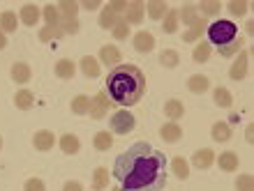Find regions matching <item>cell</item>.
<instances>
[{"mask_svg":"<svg viewBox=\"0 0 254 191\" xmlns=\"http://www.w3.org/2000/svg\"><path fill=\"white\" fill-rule=\"evenodd\" d=\"M79 7L88 9V12H93V9H97V7H100V2H97V0H86V2H81Z\"/></svg>","mask_w":254,"mask_h":191,"instance_id":"c3c4849f","label":"cell"},{"mask_svg":"<svg viewBox=\"0 0 254 191\" xmlns=\"http://www.w3.org/2000/svg\"><path fill=\"white\" fill-rule=\"evenodd\" d=\"M33 104H35V95L30 90H19V93L14 95V106L19 111H28Z\"/></svg>","mask_w":254,"mask_h":191,"instance_id":"cb8c5ba5","label":"cell"},{"mask_svg":"<svg viewBox=\"0 0 254 191\" xmlns=\"http://www.w3.org/2000/svg\"><path fill=\"white\" fill-rule=\"evenodd\" d=\"M236 189H238V191H254L252 175H241V178L236 180Z\"/></svg>","mask_w":254,"mask_h":191,"instance_id":"7bdbcfd3","label":"cell"},{"mask_svg":"<svg viewBox=\"0 0 254 191\" xmlns=\"http://www.w3.org/2000/svg\"><path fill=\"white\" fill-rule=\"evenodd\" d=\"M79 2H72V0H63L58 2V12H61V21H72L76 19V14H79Z\"/></svg>","mask_w":254,"mask_h":191,"instance_id":"d6986e66","label":"cell"},{"mask_svg":"<svg viewBox=\"0 0 254 191\" xmlns=\"http://www.w3.org/2000/svg\"><path fill=\"white\" fill-rule=\"evenodd\" d=\"M12 81H16V83H28V81H30V67H28L26 62H14Z\"/></svg>","mask_w":254,"mask_h":191,"instance_id":"4316f807","label":"cell"},{"mask_svg":"<svg viewBox=\"0 0 254 191\" xmlns=\"http://www.w3.org/2000/svg\"><path fill=\"white\" fill-rule=\"evenodd\" d=\"M81 72L86 74L88 79H97L100 72H102L100 60L93 58V55H83V58H81Z\"/></svg>","mask_w":254,"mask_h":191,"instance_id":"4fadbf2b","label":"cell"},{"mask_svg":"<svg viewBox=\"0 0 254 191\" xmlns=\"http://www.w3.org/2000/svg\"><path fill=\"white\" fill-rule=\"evenodd\" d=\"M111 33H114V37L116 40H127V35H129V26H127L125 21H118V23H116V28L114 30H111Z\"/></svg>","mask_w":254,"mask_h":191,"instance_id":"ee69618b","label":"cell"},{"mask_svg":"<svg viewBox=\"0 0 254 191\" xmlns=\"http://www.w3.org/2000/svg\"><path fill=\"white\" fill-rule=\"evenodd\" d=\"M148 90V79L136 65H118L107 76V95L118 106L139 104Z\"/></svg>","mask_w":254,"mask_h":191,"instance_id":"7a4b0ae2","label":"cell"},{"mask_svg":"<svg viewBox=\"0 0 254 191\" xmlns=\"http://www.w3.org/2000/svg\"><path fill=\"white\" fill-rule=\"evenodd\" d=\"M63 30H61V26H56V28H51V26H44L40 30V42H49V40H58V37H63Z\"/></svg>","mask_w":254,"mask_h":191,"instance_id":"ab89813d","label":"cell"},{"mask_svg":"<svg viewBox=\"0 0 254 191\" xmlns=\"http://www.w3.org/2000/svg\"><path fill=\"white\" fill-rule=\"evenodd\" d=\"M5 47H7V37H5V33L0 30V51H2Z\"/></svg>","mask_w":254,"mask_h":191,"instance_id":"681fc988","label":"cell"},{"mask_svg":"<svg viewBox=\"0 0 254 191\" xmlns=\"http://www.w3.org/2000/svg\"><path fill=\"white\" fill-rule=\"evenodd\" d=\"M93 145H95V150H111V145H114V136H111V132H97L93 136Z\"/></svg>","mask_w":254,"mask_h":191,"instance_id":"83f0119b","label":"cell"},{"mask_svg":"<svg viewBox=\"0 0 254 191\" xmlns=\"http://www.w3.org/2000/svg\"><path fill=\"white\" fill-rule=\"evenodd\" d=\"M74 72H76V67H74V60L69 58H63L61 62H56V76L58 79H74Z\"/></svg>","mask_w":254,"mask_h":191,"instance_id":"44dd1931","label":"cell"},{"mask_svg":"<svg viewBox=\"0 0 254 191\" xmlns=\"http://www.w3.org/2000/svg\"><path fill=\"white\" fill-rule=\"evenodd\" d=\"M248 67H250V51L245 48V51H241V55L236 58L234 65H231L229 76H231L234 81H243L245 79V74H248Z\"/></svg>","mask_w":254,"mask_h":191,"instance_id":"8992f818","label":"cell"},{"mask_svg":"<svg viewBox=\"0 0 254 191\" xmlns=\"http://www.w3.org/2000/svg\"><path fill=\"white\" fill-rule=\"evenodd\" d=\"M127 5H129V2H127V0H111V2H109V9H111V12L116 14V16H121L123 12H127Z\"/></svg>","mask_w":254,"mask_h":191,"instance_id":"f6af8a7d","label":"cell"},{"mask_svg":"<svg viewBox=\"0 0 254 191\" xmlns=\"http://www.w3.org/2000/svg\"><path fill=\"white\" fill-rule=\"evenodd\" d=\"M178 19H183L185 21V26H192L194 21L199 19V16H196V5H183L181 9H178Z\"/></svg>","mask_w":254,"mask_h":191,"instance_id":"74e56055","label":"cell"},{"mask_svg":"<svg viewBox=\"0 0 254 191\" xmlns=\"http://www.w3.org/2000/svg\"><path fill=\"white\" fill-rule=\"evenodd\" d=\"M243 44H245V42H243V37H236L234 42H229L227 47H220V55H222V58H231V55H236V53L241 51Z\"/></svg>","mask_w":254,"mask_h":191,"instance_id":"f35d334b","label":"cell"},{"mask_svg":"<svg viewBox=\"0 0 254 191\" xmlns=\"http://www.w3.org/2000/svg\"><path fill=\"white\" fill-rule=\"evenodd\" d=\"M210 88V81H208V76H203V74H192L188 81V90L194 95H203Z\"/></svg>","mask_w":254,"mask_h":191,"instance_id":"5bb4252c","label":"cell"},{"mask_svg":"<svg viewBox=\"0 0 254 191\" xmlns=\"http://www.w3.org/2000/svg\"><path fill=\"white\" fill-rule=\"evenodd\" d=\"M227 7H229V12L234 14V16H243V14L248 12L250 2H245V0H243V2H241V0H234V2H229Z\"/></svg>","mask_w":254,"mask_h":191,"instance_id":"b9f144b4","label":"cell"},{"mask_svg":"<svg viewBox=\"0 0 254 191\" xmlns=\"http://www.w3.org/2000/svg\"><path fill=\"white\" fill-rule=\"evenodd\" d=\"M111 99H109V95H107V90H100V93L93 97V101H90V118L93 120H102L104 115L109 113V108H111Z\"/></svg>","mask_w":254,"mask_h":191,"instance_id":"5b68a950","label":"cell"},{"mask_svg":"<svg viewBox=\"0 0 254 191\" xmlns=\"http://www.w3.org/2000/svg\"><path fill=\"white\" fill-rule=\"evenodd\" d=\"M118 21H121V16H116V14L111 12L109 7H104V9H102V14H100V26L104 28V30H114Z\"/></svg>","mask_w":254,"mask_h":191,"instance_id":"836d02e7","label":"cell"},{"mask_svg":"<svg viewBox=\"0 0 254 191\" xmlns=\"http://www.w3.org/2000/svg\"><path fill=\"white\" fill-rule=\"evenodd\" d=\"M213 99H215V106H220V108H231V104H234V97H231V93L227 88H215Z\"/></svg>","mask_w":254,"mask_h":191,"instance_id":"484cf974","label":"cell"},{"mask_svg":"<svg viewBox=\"0 0 254 191\" xmlns=\"http://www.w3.org/2000/svg\"><path fill=\"white\" fill-rule=\"evenodd\" d=\"M61 150L65 154H76L81 150V141L79 136H74V134H63L61 136Z\"/></svg>","mask_w":254,"mask_h":191,"instance_id":"ac0fdd59","label":"cell"},{"mask_svg":"<svg viewBox=\"0 0 254 191\" xmlns=\"http://www.w3.org/2000/svg\"><path fill=\"white\" fill-rule=\"evenodd\" d=\"M206 30H208L210 44H217V47H227L229 42H234L236 37H238V26H236L234 21H227V19L215 21Z\"/></svg>","mask_w":254,"mask_h":191,"instance_id":"3957f363","label":"cell"},{"mask_svg":"<svg viewBox=\"0 0 254 191\" xmlns=\"http://www.w3.org/2000/svg\"><path fill=\"white\" fill-rule=\"evenodd\" d=\"M171 173L178 180H188L190 178V164L183 157H174L171 159Z\"/></svg>","mask_w":254,"mask_h":191,"instance_id":"d4e9b609","label":"cell"},{"mask_svg":"<svg viewBox=\"0 0 254 191\" xmlns=\"http://www.w3.org/2000/svg\"><path fill=\"white\" fill-rule=\"evenodd\" d=\"M40 16H42V12L37 9V5H33V2L23 5L21 7V12H19V19L23 21V26H37Z\"/></svg>","mask_w":254,"mask_h":191,"instance_id":"8fae6325","label":"cell"},{"mask_svg":"<svg viewBox=\"0 0 254 191\" xmlns=\"http://www.w3.org/2000/svg\"><path fill=\"white\" fill-rule=\"evenodd\" d=\"M0 147H2V136H0Z\"/></svg>","mask_w":254,"mask_h":191,"instance_id":"f5cc1de1","label":"cell"},{"mask_svg":"<svg viewBox=\"0 0 254 191\" xmlns=\"http://www.w3.org/2000/svg\"><path fill=\"white\" fill-rule=\"evenodd\" d=\"M206 28H208V23H206V19H203V16H201V19H196L192 26H190L188 33L183 35V42H196L201 35H203V30H206Z\"/></svg>","mask_w":254,"mask_h":191,"instance_id":"ffe728a7","label":"cell"},{"mask_svg":"<svg viewBox=\"0 0 254 191\" xmlns=\"http://www.w3.org/2000/svg\"><path fill=\"white\" fill-rule=\"evenodd\" d=\"M215 161V152L210 150V147H203V150H196L192 154V164L196 166V168H201V171H206V168H210Z\"/></svg>","mask_w":254,"mask_h":191,"instance_id":"30bf717a","label":"cell"},{"mask_svg":"<svg viewBox=\"0 0 254 191\" xmlns=\"http://www.w3.org/2000/svg\"><path fill=\"white\" fill-rule=\"evenodd\" d=\"M109 185V171L104 168V166H100V168H95L93 173V191H104Z\"/></svg>","mask_w":254,"mask_h":191,"instance_id":"f1b7e54d","label":"cell"},{"mask_svg":"<svg viewBox=\"0 0 254 191\" xmlns=\"http://www.w3.org/2000/svg\"><path fill=\"white\" fill-rule=\"evenodd\" d=\"M100 65H107L109 69H114V67L121 65V51L116 47H111V44H107V47L100 48Z\"/></svg>","mask_w":254,"mask_h":191,"instance_id":"9c48e42d","label":"cell"},{"mask_svg":"<svg viewBox=\"0 0 254 191\" xmlns=\"http://www.w3.org/2000/svg\"><path fill=\"white\" fill-rule=\"evenodd\" d=\"M222 9V2L220 0H203L201 5H196V12L203 14V19L206 16H215V14Z\"/></svg>","mask_w":254,"mask_h":191,"instance_id":"d6a6232c","label":"cell"},{"mask_svg":"<svg viewBox=\"0 0 254 191\" xmlns=\"http://www.w3.org/2000/svg\"><path fill=\"white\" fill-rule=\"evenodd\" d=\"M42 16H44V21H47V26H51V28L61 26V12H58V5H44Z\"/></svg>","mask_w":254,"mask_h":191,"instance_id":"1f68e13d","label":"cell"},{"mask_svg":"<svg viewBox=\"0 0 254 191\" xmlns=\"http://www.w3.org/2000/svg\"><path fill=\"white\" fill-rule=\"evenodd\" d=\"M143 14H146V2H141V0H134V2H129L127 5V12H125V23L129 26H139L141 21H143Z\"/></svg>","mask_w":254,"mask_h":191,"instance_id":"52a82bcc","label":"cell"},{"mask_svg":"<svg viewBox=\"0 0 254 191\" xmlns=\"http://www.w3.org/2000/svg\"><path fill=\"white\" fill-rule=\"evenodd\" d=\"M72 111L76 113V115H86V113L90 111V99H88L86 95H76V97L72 99Z\"/></svg>","mask_w":254,"mask_h":191,"instance_id":"8d00e7d4","label":"cell"},{"mask_svg":"<svg viewBox=\"0 0 254 191\" xmlns=\"http://www.w3.org/2000/svg\"><path fill=\"white\" fill-rule=\"evenodd\" d=\"M63 191H83V187H81V182H65Z\"/></svg>","mask_w":254,"mask_h":191,"instance_id":"7dc6e473","label":"cell"},{"mask_svg":"<svg viewBox=\"0 0 254 191\" xmlns=\"http://www.w3.org/2000/svg\"><path fill=\"white\" fill-rule=\"evenodd\" d=\"M134 48L139 53H150L155 48V35L148 33V30H139V33L134 35Z\"/></svg>","mask_w":254,"mask_h":191,"instance_id":"ba28073f","label":"cell"},{"mask_svg":"<svg viewBox=\"0 0 254 191\" xmlns=\"http://www.w3.org/2000/svg\"><path fill=\"white\" fill-rule=\"evenodd\" d=\"M111 191H123V189H121V187H116V189H111Z\"/></svg>","mask_w":254,"mask_h":191,"instance_id":"816d5d0a","label":"cell"},{"mask_svg":"<svg viewBox=\"0 0 254 191\" xmlns=\"http://www.w3.org/2000/svg\"><path fill=\"white\" fill-rule=\"evenodd\" d=\"M23 191H47V185L40 178H30L26 182V187H23Z\"/></svg>","mask_w":254,"mask_h":191,"instance_id":"bcb514c9","label":"cell"},{"mask_svg":"<svg viewBox=\"0 0 254 191\" xmlns=\"http://www.w3.org/2000/svg\"><path fill=\"white\" fill-rule=\"evenodd\" d=\"M217 164L224 173H234L238 171V154L236 152H222L220 157H217Z\"/></svg>","mask_w":254,"mask_h":191,"instance_id":"e0dca14e","label":"cell"},{"mask_svg":"<svg viewBox=\"0 0 254 191\" xmlns=\"http://www.w3.org/2000/svg\"><path fill=\"white\" fill-rule=\"evenodd\" d=\"M16 26H19V19H16V14L14 12H2L0 14V30L2 33H14L16 30Z\"/></svg>","mask_w":254,"mask_h":191,"instance_id":"4dcf8cb0","label":"cell"},{"mask_svg":"<svg viewBox=\"0 0 254 191\" xmlns=\"http://www.w3.org/2000/svg\"><path fill=\"white\" fill-rule=\"evenodd\" d=\"M61 30L65 35H76L81 30V23L79 19H72V21H61Z\"/></svg>","mask_w":254,"mask_h":191,"instance_id":"60d3db41","label":"cell"},{"mask_svg":"<svg viewBox=\"0 0 254 191\" xmlns=\"http://www.w3.org/2000/svg\"><path fill=\"white\" fill-rule=\"evenodd\" d=\"M54 143H56V136L49 129H42V132H37L33 136V145L37 147L40 152H47V150H51L54 147Z\"/></svg>","mask_w":254,"mask_h":191,"instance_id":"7c38bea8","label":"cell"},{"mask_svg":"<svg viewBox=\"0 0 254 191\" xmlns=\"http://www.w3.org/2000/svg\"><path fill=\"white\" fill-rule=\"evenodd\" d=\"M146 9H148V16H150V19L160 21V19H164V16H167L169 5L164 2V0H153V2H148V5H146Z\"/></svg>","mask_w":254,"mask_h":191,"instance_id":"7402d4cb","label":"cell"},{"mask_svg":"<svg viewBox=\"0 0 254 191\" xmlns=\"http://www.w3.org/2000/svg\"><path fill=\"white\" fill-rule=\"evenodd\" d=\"M210 136H213V141H217V143H227V141L231 139V125H229V122H215V125L210 127Z\"/></svg>","mask_w":254,"mask_h":191,"instance_id":"2e32d148","label":"cell"},{"mask_svg":"<svg viewBox=\"0 0 254 191\" xmlns=\"http://www.w3.org/2000/svg\"><path fill=\"white\" fill-rule=\"evenodd\" d=\"M245 141H248V143H252V125L245 129Z\"/></svg>","mask_w":254,"mask_h":191,"instance_id":"f907efd6","label":"cell"},{"mask_svg":"<svg viewBox=\"0 0 254 191\" xmlns=\"http://www.w3.org/2000/svg\"><path fill=\"white\" fill-rule=\"evenodd\" d=\"M164 113H167V118L171 120H181L185 115V106H183L181 99H169L167 104H164Z\"/></svg>","mask_w":254,"mask_h":191,"instance_id":"603a6c76","label":"cell"},{"mask_svg":"<svg viewBox=\"0 0 254 191\" xmlns=\"http://www.w3.org/2000/svg\"><path fill=\"white\" fill-rule=\"evenodd\" d=\"M114 178L123 191H162L167 187V154L139 141L116 157Z\"/></svg>","mask_w":254,"mask_h":191,"instance_id":"6da1fadb","label":"cell"},{"mask_svg":"<svg viewBox=\"0 0 254 191\" xmlns=\"http://www.w3.org/2000/svg\"><path fill=\"white\" fill-rule=\"evenodd\" d=\"M210 53H213V47H210L208 42H199V44L194 47V51H192V58H194V62L203 65V62L210 58Z\"/></svg>","mask_w":254,"mask_h":191,"instance_id":"f546056e","label":"cell"},{"mask_svg":"<svg viewBox=\"0 0 254 191\" xmlns=\"http://www.w3.org/2000/svg\"><path fill=\"white\" fill-rule=\"evenodd\" d=\"M160 62H162V67L174 69V67H178V62H181V55H178V51H174V48H167V51L160 53Z\"/></svg>","mask_w":254,"mask_h":191,"instance_id":"d590c367","label":"cell"},{"mask_svg":"<svg viewBox=\"0 0 254 191\" xmlns=\"http://www.w3.org/2000/svg\"><path fill=\"white\" fill-rule=\"evenodd\" d=\"M109 122H111V132L114 134H129L134 127H136V118H134L129 111H125V108L111 113Z\"/></svg>","mask_w":254,"mask_h":191,"instance_id":"277c9868","label":"cell"},{"mask_svg":"<svg viewBox=\"0 0 254 191\" xmlns=\"http://www.w3.org/2000/svg\"><path fill=\"white\" fill-rule=\"evenodd\" d=\"M178 9H169L167 16H164V26H162V30L167 35H174L176 30H178Z\"/></svg>","mask_w":254,"mask_h":191,"instance_id":"e575fe53","label":"cell"},{"mask_svg":"<svg viewBox=\"0 0 254 191\" xmlns=\"http://www.w3.org/2000/svg\"><path fill=\"white\" fill-rule=\"evenodd\" d=\"M160 136L167 141V143H178V141L183 139V129L176 125V122H167V125H162Z\"/></svg>","mask_w":254,"mask_h":191,"instance_id":"9a60e30c","label":"cell"}]
</instances>
